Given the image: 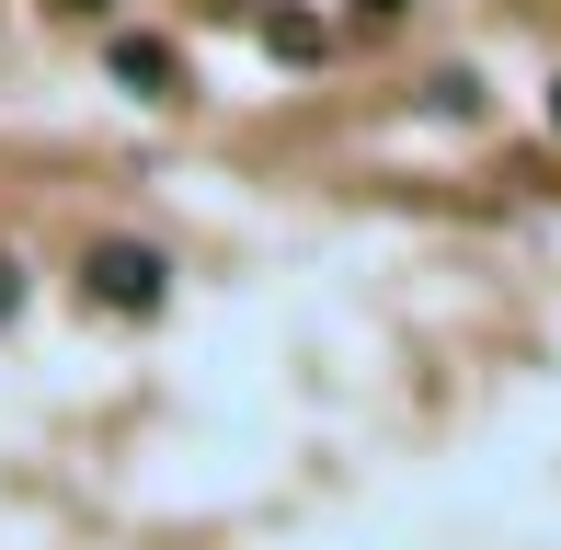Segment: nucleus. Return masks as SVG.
Instances as JSON below:
<instances>
[{"mask_svg": "<svg viewBox=\"0 0 561 550\" xmlns=\"http://www.w3.org/2000/svg\"><path fill=\"white\" fill-rule=\"evenodd\" d=\"M81 298H92V310L149 321L172 298V253H161V241H92V253H81Z\"/></svg>", "mask_w": 561, "mask_h": 550, "instance_id": "f257e3e1", "label": "nucleus"}, {"mask_svg": "<svg viewBox=\"0 0 561 550\" xmlns=\"http://www.w3.org/2000/svg\"><path fill=\"white\" fill-rule=\"evenodd\" d=\"M115 81L138 92V104H172V81H184V58H172L161 35H115Z\"/></svg>", "mask_w": 561, "mask_h": 550, "instance_id": "f03ea898", "label": "nucleus"}, {"mask_svg": "<svg viewBox=\"0 0 561 550\" xmlns=\"http://www.w3.org/2000/svg\"><path fill=\"white\" fill-rule=\"evenodd\" d=\"M264 46H275V58H321V23H310V12H275Z\"/></svg>", "mask_w": 561, "mask_h": 550, "instance_id": "7ed1b4c3", "label": "nucleus"}, {"mask_svg": "<svg viewBox=\"0 0 561 550\" xmlns=\"http://www.w3.org/2000/svg\"><path fill=\"white\" fill-rule=\"evenodd\" d=\"M12 310H23V264L0 253V321H12Z\"/></svg>", "mask_w": 561, "mask_h": 550, "instance_id": "20e7f679", "label": "nucleus"}, {"mask_svg": "<svg viewBox=\"0 0 561 550\" xmlns=\"http://www.w3.org/2000/svg\"><path fill=\"white\" fill-rule=\"evenodd\" d=\"M58 12H81V23H92V12H115V0H58Z\"/></svg>", "mask_w": 561, "mask_h": 550, "instance_id": "39448f33", "label": "nucleus"}, {"mask_svg": "<svg viewBox=\"0 0 561 550\" xmlns=\"http://www.w3.org/2000/svg\"><path fill=\"white\" fill-rule=\"evenodd\" d=\"M355 12H401V0H355Z\"/></svg>", "mask_w": 561, "mask_h": 550, "instance_id": "423d86ee", "label": "nucleus"}, {"mask_svg": "<svg viewBox=\"0 0 561 550\" xmlns=\"http://www.w3.org/2000/svg\"><path fill=\"white\" fill-rule=\"evenodd\" d=\"M550 127H561V81H550Z\"/></svg>", "mask_w": 561, "mask_h": 550, "instance_id": "0eeeda50", "label": "nucleus"}]
</instances>
